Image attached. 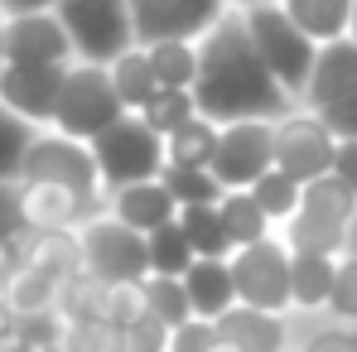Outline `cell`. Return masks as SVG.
<instances>
[{"mask_svg": "<svg viewBox=\"0 0 357 352\" xmlns=\"http://www.w3.org/2000/svg\"><path fill=\"white\" fill-rule=\"evenodd\" d=\"M5 338H15V309L5 304V294H0V343Z\"/></svg>", "mask_w": 357, "mask_h": 352, "instance_id": "7dc6e473", "label": "cell"}, {"mask_svg": "<svg viewBox=\"0 0 357 352\" xmlns=\"http://www.w3.org/2000/svg\"><path fill=\"white\" fill-rule=\"evenodd\" d=\"M343 323H357V256H343L333 266V290H328V304Z\"/></svg>", "mask_w": 357, "mask_h": 352, "instance_id": "74e56055", "label": "cell"}, {"mask_svg": "<svg viewBox=\"0 0 357 352\" xmlns=\"http://www.w3.org/2000/svg\"><path fill=\"white\" fill-rule=\"evenodd\" d=\"M63 352H126V328L107 319H68L63 323Z\"/></svg>", "mask_w": 357, "mask_h": 352, "instance_id": "1f68e13d", "label": "cell"}, {"mask_svg": "<svg viewBox=\"0 0 357 352\" xmlns=\"http://www.w3.org/2000/svg\"><path fill=\"white\" fill-rule=\"evenodd\" d=\"M145 261H150V275H183L193 266V251L178 232V222H165L155 232H145Z\"/></svg>", "mask_w": 357, "mask_h": 352, "instance_id": "f546056e", "label": "cell"}, {"mask_svg": "<svg viewBox=\"0 0 357 352\" xmlns=\"http://www.w3.org/2000/svg\"><path fill=\"white\" fill-rule=\"evenodd\" d=\"M107 77H112V92H116L121 112H140L160 87H155V72H150V63H145V49L140 44H130L126 54H116V59L107 63Z\"/></svg>", "mask_w": 357, "mask_h": 352, "instance_id": "7402d4cb", "label": "cell"}, {"mask_svg": "<svg viewBox=\"0 0 357 352\" xmlns=\"http://www.w3.org/2000/svg\"><path fill=\"white\" fill-rule=\"evenodd\" d=\"M63 87V68H24V63H5L0 68V107L29 121L34 130L54 121V102Z\"/></svg>", "mask_w": 357, "mask_h": 352, "instance_id": "5bb4252c", "label": "cell"}, {"mask_svg": "<svg viewBox=\"0 0 357 352\" xmlns=\"http://www.w3.org/2000/svg\"><path fill=\"white\" fill-rule=\"evenodd\" d=\"M145 63L155 72V87L160 92H188L193 77H198V39H155V44H140Z\"/></svg>", "mask_w": 357, "mask_h": 352, "instance_id": "44dd1931", "label": "cell"}, {"mask_svg": "<svg viewBox=\"0 0 357 352\" xmlns=\"http://www.w3.org/2000/svg\"><path fill=\"white\" fill-rule=\"evenodd\" d=\"M10 266L20 270H39L49 280H68L82 270V251H77V232H24L10 251H5Z\"/></svg>", "mask_w": 357, "mask_h": 352, "instance_id": "2e32d148", "label": "cell"}, {"mask_svg": "<svg viewBox=\"0 0 357 352\" xmlns=\"http://www.w3.org/2000/svg\"><path fill=\"white\" fill-rule=\"evenodd\" d=\"M145 294H150V319H160L165 328H178V323L193 319L178 275H145Z\"/></svg>", "mask_w": 357, "mask_h": 352, "instance_id": "d590c367", "label": "cell"}, {"mask_svg": "<svg viewBox=\"0 0 357 352\" xmlns=\"http://www.w3.org/2000/svg\"><path fill=\"white\" fill-rule=\"evenodd\" d=\"M54 309L63 319H102V280L92 275H68L59 280V294H54Z\"/></svg>", "mask_w": 357, "mask_h": 352, "instance_id": "e575fe53", "label": "cell"}, {"mask_svg": "<svg viewBox=\"0 0 357 352\" xmlns=\"http://www.w3.org/2000/svg\"><path fill=\"white\" fill-rule=\"evenodd\" d=\"M63 34L73 44V63H107L126 54L135 44V29H130V5L126 0H59L54 5Z\"/></svg>", "mask_w": 357, "mask_h": 352, "instance_id": "5b68a950", "label": "cell"}, {"mask_svg": "<svg viewBox=\"0 0 357 352\" xmlns=\"http://www.w3.org/2000/svg\"><path fill=\"white\" fill-rule=\"evenodd\" d=\"M160 183H165V193L178 208H213L222 198V183L213 178V169H174V164H165Z\"/></svg>", "mask_w": 357, "mask_h": 352, "instance_id": "f1b7e54d", "label": "cell"}, {"mask_svg": "<svg viewBox=\"0 0 357 352\" xmlns=\"http://www.w3.org/2000/svg\"><path fill=\"white\" fill-rule=\"evenodd\" d=\"M135 116H140L150 130H155V135H160V140H165L169 130H178L183 121L198 116V107H193V92H155V97H150Z\"/></svg>", "mask_w": 357, "mask_h": 352, "instance_id": "836d02e7", "label": "cell"}, {"mask_svg": "<svg viewBox=\"0 0 357 352\" xmlns=\"http://www.w3.org/2000/svg\"><path fill=\"white\" fill-rule=\"evenodd\" d=\"M299 213L319 217V222H338V227H353L357 217V193L333 174H319L299 188Z\"/></svg>", "mask_w": 357, "mask_h": 352, "instance_id": "603a6c76", "label": "cell"}, {"mask_svg": "<svg viewBox=\"0 0 357 352\" xmlns=\"http://www.w3.org/2000/svg\"><path fill=\"white\" fill-rule=\"evenodd\" d=\"M29 140H34V125L0 107V183H15V178H20V164H24Z\"/></svg>", "mask_w": 357, "mask_h": 352, "instance_id": "8d00e7d4", "label": "cell"}, {"mask_svg": "<svg viewBox=\"0 0 357 352\" xmlns=\"http://www.w3.org/2000/svg\"><path fill=\"white\" fill-rule=\"evenodd\" d=\"M0 68H5V44H0Z\"/></svg>", "mask_w": 357, "mask_h": 352, "instance_id": "db71d44e", "label": "cell"}, {"mask_svg": "<svg viewBox=\"0 0 357 352\" xmlns=\"http://www.w3.org/2000/svg\"><path fill=\"white\" fill-rule=\"evenodd\" d=\"M213 208H218L222 227H227V236H232V251H237V246H251V241H266V236H275L271 217L256 208V198H251L246 188H222V198H218Z\"/></svg>", "mask_w": 357, "mask_h": 352, "instance_id": "d4e9b609", "label": "cell"}, {"mask_svg": "<svg viewBox=\"0 0 357 352\" xmlns=\"http://www.w3.org/2000/svg\"><path fill=\"white\" fill-rule=\"evenodd\" d=\"M121 116H126V112H121L116 92H112L107 68H97V63H68V68H63V87H59V102H54L49 130L92 145V140H97L107 125H116Z\"/></svg>", "mask_w": 357, "mask_h": 352, "instance_id": "3957f363", "label": "cell"}, {"mask_svg": "<svg viewBox=\"0 0 357 352\" xmlns=\"http://www.w3.org/2000/svg\"><path fill=\"white\" fill-rule=\"evenodd\" d=\"M314 116L324 121V130H328L333 140H357V92H348L343 102H333V107H324V112H314Z\"/></svg>", "mask_w": 357, "mask_h": 352, "instance_id": "ab89813d", "label": "cell"}, {"mask_svg": "<svg viewBox=\"0 0 357 352\" xmlns=\"http://www.w3.org/2000/svg\"><path fill=\"white\" fill-rule=\"evenodd\" d=\"M63 323H68V319H63L59 309H39V314H20V319H15V333L39 352V348H59Z\"/></svg>", "mask_w": 357, "mask_h": 352, "instance_id": "f35d334b", "label": "cell"}, {"mask_svg": "<svg viewBox=\"0 0 357 352\" xmlns=\"http://www.w3.org/2000/svg\"><path fill=\"white\" fill-rule=\"evenodd\" d=\"M0 44H5V63H24V68H68L73 63V44L54 10L0 20Z\"/></svg>", "mask_w": 357, "mask_h": 352, "instance_id": "7c38bea8", "label": "cell"}, {"mask_svg": "<svg viewBox=\"0 0 357 352\" xmlns=\"http://www.w3.org/2000/svg\"><path fill=\"white\" fill-rule=\"evenodd\" d=\"M213 178L222 188H251L266 169H275V121H227L218 125Z\"/></svg>", "mask_w": 357, "mask_h": 352, "instance_id": "9c48e42d", "label": "cell"}, {"mask_svg": "<svg viewBox=\"0 0 357 352\" xmlns=\"http://www.w3.org/2000/svg\"><path fill=\"white\" fill-rule=\"evenodd\" d=\"M227 5H237V0H227Z\"/></svg>", "mask_w": 357, "mask_h": 352, "instance_id": "11a10c76", "label": "cell"}, {"mask_svg": "<svg viewBox=\"0 0 357 352\" xmlns=\"http://www.w3.org/2000/svg\"><path fill=\"white\" fill-rule=\"evenodd\" d=\"M107 217H116L121 227L145 236V232H155V227H165V222H174L178 203L165 193L160 178H145V183H126L116 193H107Z\"/></svg>", "mask_w": 357, "mask_h": 352, "instance_id": "e0dca14e", "label": "cell"}, {"mask_svg": "<svg viewBox=\"0 0 357 352\" xmlns=\"http://www.w3.org/2000/svg\"><path fill=\"white\" fill-rule=\"evenodd\" d=\"M59 0H0V20L10 15H34V10H54Z\"/></svg>", "mask_w": 357, "mask_h": 352, "instance_id": "bcb514c9", "label": "cell"}, {"mask_svg": "<svg viewBox=\"0 0 357 352\" xmlns=\"http://www.w3.org/2000/svg\"><path fill=\"white\" fill-rule=\"evenodd\" d=\"M5 304L15 309V319L20 314H39V309H54V294H59V280H49V275H39V270H20V266H10V280H5Z\"/></svg>", "mask_w": 357, "mask_h": 352, "instance_id": "4dcf8cb0", "label": "cell"}, {"mask_svg": "<svg viewBox=\"0 0 357 352\" xmlns=\"http://www.w3.org/2000/svg\"><path fill=\"white\" fill-rule=\"evenodd\" d=\"M299 352H357V328H319L299 343Z\"/></svg>", "mask_w": 357, "mask_h": 352, "instance_id": "ee69618b", "label": "cell"}, {"mask_svg": "<svg viewBox=\"0 0 357 352\" xmlns=\"http://www.w3.org/2000/svg\"><path fill=\"white\" fill-rule=\"evenodd\" d=\"M20 178L24 183H59V188H73V193H87V198H107L102 183H97V160H92V145L73 140V135H59L49 125L34 130L29 150H24V164H20ZM15 178V183H20Z\"/></svg>", "mask_w": 357, "mask_h": 352, "instance_id": "52a82bcc", "label": "cell"}, {"mask_svg": "<svg viewBox=\"0 0 357 352\" xmlns=\"http://www.w3.org/2000/svg\"><path fill=\"white\" fill-rule=\"evenodd\" d=\"M92 160H97V183H102V193H116L126 183L160 178V169H165V140H160L140 116L126 112L116 125H107V130L92 140Z\"/></svg>", "mask_w": 357, "mask_h": 352, "instance_id": "277c9868", "label": "cell"}, {"mask_svg": "<svg viewBox=\"0 0 357 352\" xmlns=\"http://www.w3.org/2000/svg\"><path fill=\"white\" fill-rule=\"evenodd\" d=\"M208 343H213V323L208 319H188V323L169 328V352H208Z\"/></svg>", "mask_w": 357, "mask_h": 352, "instance_id": "7bdbcfd3", "label": "cell"}, {"mask_svg": "<svg viewBox=\"0 0 357 352\" xmlns=\"http://www.w3.org/2000/svg\"><path fill=\"white\" fill-rule=\"evenodd\" d=\"M333 256H295L290 251V309H324L333 290Z\"/></svg>", "mask_w": 357, "mask_h": 352, "instance_id": "4316f807", "label": "cell"}, {"mask_svg": "<svg viewBox=\"0 0 357 352\" xmlns=\"http://www.w3.org/2000/svg\"><path fill=\"white\" fill-rule=\"evenodd\" d=\"M15 198H20V217H24V232H77L87 217L107 213V198H87V193H73L59 183H15Z\"/></svg>", "mask_w": 357, "mask_h": 352, "instance_id": "4fadbf2b", "label": "cell"}, {"mask_svg": "<svg viewBox=\"0 0 357 352\" xmlns=\"http://www.w3.org/2000/svg\"><path fill=\"white\" fill-rule=\"evenodd\" d=\"M188 92H193L198 116L218 121V125H227V121H280L295 112V97L256 59L237 5H227L222 20L198 39V77Z\"/></svg>", "mask_w": 357, "mask_h": 352, "instance_id": "6da1fadb", "label": "cell"}, {"mask_svg": "<svg viewBox=\"0 0 357 352\" xmlns=\"http://www.w3.org/2000/svg\"><path fill=\"white\" fill-rule=\"evenodd\" d=\"M20 236H24V217H20L15 183H0V251H10Z\"/></svg>", "mask_w": 357, "mask_h": 352, "instance_id": "b9f144b4", "label": "cell"}, {"mask_svg": "<svg viewBox=\"0 0 357 352\" xmlns=\"http://www.w3.org/2000/svg\"><path fill=\"white\" fill-rule=\"evenodd\" d=\"M348 92H357V44L353 39L319 44L314 68L304 77V92H299V112H324V107L343 102Z\"/></svg>", "mask_w": 357, "mask_h": 352, "instance_id": "9a60e30c", "label": "cell"}, {"mask_svg": "<svg viewBox=\"0 0 357 352\" xmlns=\"http://www.w3.org/2000/svg\"><path fill=\"white\" fill-rule=\"evenodd\" d=\"M299 188H304V183L290 178L285 169H266V174L256 178L246 193H251V198H256V208L271 217V227H280V222H290V217L299 213Z\"/></svg>", "mask_w": 357, "mask_h": 352, "instance_id": "83f0119b", "label": "cell"}, {"mask_svg": "<svg viewBox=\"0 0 357 352\" xmlns=\"http://www.w3.org/2000/svg\"><path fill=\"white\" fill-rule=\"evenodd\" d=\"M348 39L357 44V0H353V20H348Z\"/></svg>", "mask_w": 357, "mask_h": 352, "instance_id": "816d5d0a", "label": "cell"}, {"mask_svg": "<svg viewBox=\"0 0 357 352\" xmlns=\"http://www.w3.org/2000/svg\"><path fill=\"white\" fill-rule=\"evenodd\" d=\"M0 352H34V348H29L20 333H15V338H5V343H0Z\"/></svg>", "mask_w": 357, "mask_h": 352, "instance_id": "681fc988", "label": "cell"}, {"mask_svg": "<svg viewBox=\"0 0 357 352\" xmlns=\"http://www.w3.org/2000/svg\"><path fill=\"white\" fill-rule=\"evenodd\" d=\"M5 280H10V261H5V251H0V290H5Z\"/></svg>", "mask_w": 357, "mask_h": 352, "instance_id": "f907efd6", "label": "cell"}, {"mask_svg": "<svg viewBox=\"0 0 357 352\" xmlns=\"http://www.w3.org/2000/svg\"><path fill=\"white\" fill-rule=\"evenodd\" d=\"M77 251H82V275L112 285V280H145L150 261H145V236L121 227L116 217L97 213L77 227Z\"/></svg>", "mask_w": 357, "mask_h": 352, "instance_id": "ba28073f", "label": "cell"}, {"mask_svg": "<svg viewBox=\"0 0 357 352\" xmlns=\"http://www.w3.org/2000/svg\"><path fill=\"white\" fill-rule=\"evenodd\" d=\"M328 174L343 178L357 193V140H338V145H333V169H328Z\"/></svg>", "mask_w": 357, "mask_h": 352, "instance_id": "f6af8a7d", "label": "cell"}, {"mask_svg": "<svg viewBox=\"0 0 357 352\" xmlns=\"http://www.w3.org/2000/svg\"><path fill=\"white\" fill-rule=\"evenodd\" d=\"M237 5H280V0H237Z\"/></svg>", "mask_w": 357, "mask_h": 352, "instance_id": "f5cc1de1", "label": "cell"}, {"mask_svg": "<svg viewBox=\"0 0 357 352\" xmlns=\"http://www.w3.org/2000/svg\"><path fill=\"white\" fill-rule=\"evenodd\" d=\"M130 5V29L135 44H155V39H203L227 0H126Z\"/></svg>", "mask_w": 357, "mask_h": 352, "instance_id": "30bf717a", "label": "cell"}, {"mask_svg": "<svg viewBox=\"0 0 357 352\" xmlns=\"http://www.w3.org/2000/svg\"><path fill=\"white\" fill-rule=\"evenodd\" d=\"M208 352H237V343H227V338L213 328V343H208Z\"/></svg>", "mask_w": 357, "mask_h": 352, "instance_id": "c3c4849f", "label": "cell"}, {"mask_svg": "<svg viewBox=\"0 0 357 352\" xmlns=\"http://www.w3.org/2000/svg\"><path fill=\"white\" fill-rule=\"evenodd\" d=\"M213 328L237 343V352H290V328H285V314H266V309H246L232 304L227 314L213 319Z\"/></svg>", "mask_w": 357, "mask_h": 352, "instance_id": "ac0fdd59", "label": "cell"}, {"mask_svg": "<svg viewBox=\"0 0 357 352\" xmlns=\"http://www.w3.org/2000/svg\"><path fill=\"white\" fill-rule=\"evenodd\" d=\"M174 222L188 241V251H193V261H227L232 256V236L222 227L218 208H178Z\"/></svg>", "mask_w": 357, "mask_h": 352, "instance_id": "484cf974", "label": "cell"}, {"mask_svg": "<svg viewBox=\"0 0 357 352\" xmlns=\"http://www.w3.org/2000/svg\"><path fill=\"white\" fill-rule=\"evenodd\" d=\"M126 352H169V328L160 319H140L126 328Z\"/></svg>", "mask_w": 357, "mask_h": 352, "instance_id": "60d3db41", "label": "cell"}, {"mask_svg": "<svg viewBox=\"0 0 357 352\" xmlns=\"http://www.w3.org/2000/svg\"><path fill=\"white\" fill-rule=\"evenodd\" d=\"M237 10H241V24H246V39H251L256 59L266 63V72L295 97V107H299V92H304V77L314 68L319 44H309L299 34L295 20L280 5H237Z\"/></svg>", "mask_w": 357, "mask_h": 352, "instance_id": "7a4b0ae2", "label": "cell"}, {"mask_svg": "<svg viewBox=\"0 0 357 352\" xmlns=\"http://www.w3.org/2000/svg\"><path fill=\"white\" fill-rule=\"evenodd\" d=\"M333 135L324 130V121L314 112H290L275 121V169H285L290 178L309 183V178L328 174L333 169Z\"/></svg>", "mask_w": 357, "mask_h": 352, "instance_id": "8fae6325", "label": "cell"}, {"mask_svg": "<svg viewBox=\"0 0 357 352\" xmlns=\"http://www.w3.org/2000/svg\"><path fill=\"white\" fill-rule=\"evenodd\" d=\"M280 10L295 20V29L309 39V44H333V39H348L353 0H280Z\"/></svg>", "mask_w": 357, "mask_h": 352, "instance_id": "ffe728a7", "label": "cell"}, {"mask_svg": "<svg viewBox=\"0 0 357 352\" xmlns=\"http://www.w3.org/2000/svg\"><path fill=\"white\" fill-rule=\"evenodd\" d=\"M178 285H183V299H188V314H193V319H208V323L237 304L227 261H193V266L178 275Z\"/></svg>", "mask_w": 357, "mask_h": 352, "instance_id": "d6986e66", "label": "cell"}, {"mask_svg": "<svg viewBox=\"0 0 357 352\" xmlns=\"http://www.w3.org/2000/svg\"><path fill=\"white\" fill-rule=\"evenodd\" d=\"M232 270V294L246 309H266V314H285L290 309V246L280 236L237 246L227 256Z\"/></svg>", "mask_w": 357, "mask_h": 352, "instance_id": "8992f818", "label": "cell"}, {"mask_svg": "<svg viewBox=\"0 0 357 352\" xmlns=\"http://www.w3.org/2000/svg\"><path fill=\"white\" fill-rule=\"evenodd\" d=\"M213 150H218V121L208 116L183 121L178 130L165 135V164H174V169H208Z\"/></svg>", "mask_w": 357, "mask_h": 352, "instance_id": "cb8c5ba5", "label": "cell"}, {"mask_svg": "<svg viewBox=\"0 0 357 352\" xmlns=\"http://www.w3.org/2000/svg\"><path fill=\"white\" fill-rule=\"evenodd\" d=\"M102 319L116 323V328H130V323L150 319L145 280H112V285H102Z\"/></svg>", "mask_w": 357, "mask_h": 352, "instance_id": "d6a6232c", "label": "cell"}]
</instances>
